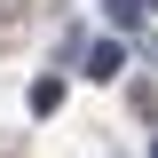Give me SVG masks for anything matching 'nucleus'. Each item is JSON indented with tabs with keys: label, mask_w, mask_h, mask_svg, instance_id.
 <instances>
[{
	"label": "nucleus",
	"mask_w": 158,
	"mask_h": 158,
	"mask_svg": "<svg viewBox=\"0 0 158 158\" xmlns=\"http://www.w3.org/2000/svg\"><path fill=\"white\" fill-rule=\"evenodd\" d=\"M150 158H158V142H150Z\"/></svg>",
	"instance_id": "f03ea898"
},
{
	"label": "nucleus",
	"mask_w": 158,
	"mask_h": 158,
	"mask_svg": "<svg viewBox=\"0 0 158 158\" xmlns=\"http://www.w3.org/2000/svg\"><path fill=\"white\" fill-rule=\"evenodd\" d=\"M71 63L87 79H118L127 71V48H118V40H71Z\"/></svg>",
	"instance_id": "f257e3e1"
}]
</instances>
